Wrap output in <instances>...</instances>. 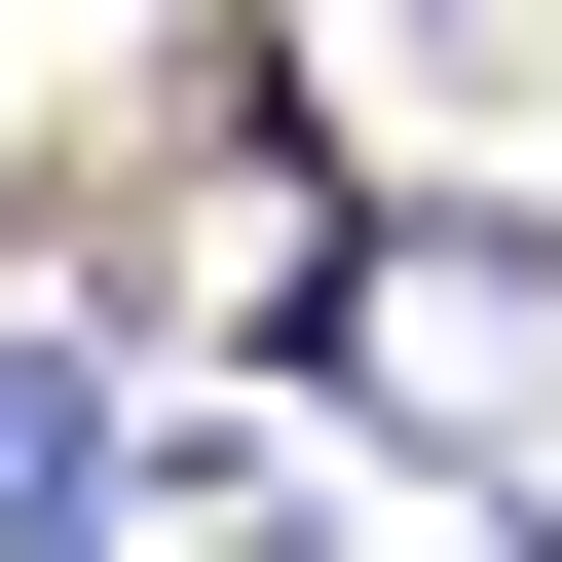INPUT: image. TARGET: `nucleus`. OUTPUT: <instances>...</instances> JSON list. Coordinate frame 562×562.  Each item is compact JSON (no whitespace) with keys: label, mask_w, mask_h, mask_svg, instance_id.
Wrapping results in <instances>:
<instances>
[{"label":"nucleus","mask_w":562,"mask_h":562,"mask_svg":"<svg viewBox=\"0 0 562 562\" xmlns=\"http://www.w3.org/2000/svg\"><path fill=\"white\" fill-rule=\"evenodd\" d=\"M301 375H338L375 450H562V225H338Z\"/></svg>","instance_id":"1"},{"label":"nucleus","mask_w":562,"mask_h":562,"mask_svg":"<svg viewBox=\"0 0 562 562\" xmlns=\"http://www.w3.org/2000/svg\"><path fill=\"white\" fill-rule=\"evenodd\" d=\"M113 487H150V450H113V338L0 301V562H113Z\"/></svg>","instance_id":"2"}]
</instances>
